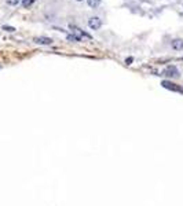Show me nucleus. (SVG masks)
Segmentation results:
<instances>
[{
    "mask_svg": "<svg viewBox=\"0 0 183 206\" xmlns=\"http://www.w3.org/2000/svg\"><path fill=\"white\" fill-rule=\"evenodd\" d=\"M88 26H90L92 30H98V29L102 26L101 18H99V17H91V18L88 19Z\"/></svg>",
    "mask_w": 183,
    "mask_h": 206,
    "instance_id": "1",
    "label": "nucleus"
},
{
    "mask_svg": "<svg viewBox=\"0 0 183 206\" xmlns=\"http://www.w3.org/2000/svg\"><path fill=\"white\" fill-rule=\"evenodd\" d=\"M163 74L167 77H179V70L176 69V66H168L163 72Z\"/></svg>",
    "mask_w": 183,
    "mask_h": 206,
    "instance_id": "2",
    "label": "nucleus"
},
{
    "mask_svg": "<svg viewBox=\"0 0 183 206\" xmlns=\"http://www.w3.org/2000/svg\"><path fill=\"white\" fill-rule=\"evenodd\" d=\"M161 85H163L164 88H167V89H171V91H175V92H182L183 93V88L178 87L176 84H173V82H169V81H163L161 82Z\"/></svg>",
    "mask_w": 183,
    "mask_h": 206,
    "instance_id": "3",
    "label": "nucleus"
},
{
    "mask_svg": "<svg viewBox=\"0 0 183 206\" xmlns=\"http://www.w3.org/2000/svg\"><path fill=\"white\" fill-rule=\"evenodd\" d=\"M33 41L36 44H41V46H50L52 43V39H50V37H35Z\"/></svg>",
    "mask_w": 183,
    "mask_h": 206,
    "instance_id": "4",
    "label": "nucleus"
},
{
    "mask_svg": "<svg viewBox=\"0 0 183 206\" xmlns=\"http://www.w3.org/2000/svg\"><path fill=\"white\" fill-rule=\"evenodd\" d=\"M171 46H172V48L176 50V51H182V50H183V40H182V39H175V40H172Z\"/></svg>",
    "mask_w": 183,
    "mask_h": 206,
    "instance_id": "5",
    "label": "nucleus"
},
{
    "mask_svg": "<svg viewBox=\"0 0 183 206\" xmlns=\"http://www.w3.org/2000/svg\"><path fill=\"white\" fill-rule=\"evenodd\" d=\"M101 2H102V0H87L88 6H90L91 8H96L99 4H101Z\"/></svg>",
    "mask_w": 183,
    "mask_h": 206,
    "instance_id": "6",
    "label": "nucleus"
},
{
    "mask_svg": "<svg viewBox=\"0 0 183 206\" xmlns=\"http://www.w3.org/2000/svg\"><path fill=\"white\" fill-rule=\"evenodd\" d=\"M67 40H70V41H80V37H77V36H75V34H69L67 36Z\"/></svg>",
    "mask_w": 183,
    "mask_h": 206,
    "instance_id": "7",
    "label": "nucleus"
},
{
    "mask_svg": "<svg viewBox=\"0 0 183 206\" xmlns=\"http://www.w3.org/2000/svg\"><path fill=\"white\" fill-rule=\"evenodd\" d=\"M32 3H33V0H22V6H23V7H29Z\"/></svg>",
    "mask_w": 183,
    "mask_h": 206,
    "instance_id": "8",
    "label": "nucleus"
},
{
    "mask_svg": "<svg viewBox=\"0 0 183 206\" xmlns=\"http://www.w3.org/2000/svg\"><path fill=\"white\" fill-rule=\"evenodd\" d=\"M3 30H6V32H14V30H15V28H13V26H7V25H4V26H3Z\"/></svg>",
    "mask_w": 183,
    "mask_h": 206,
    "instance_id": "9",
    "label": "nucleus"
},
{
    "mask_svg": "<svg viewBox=\"0 0 183 206\" xmlns=\"http://www.w3.org/2000/svg\"><path fill=\"white\" fill-rule=\"evenodd\" d=\"M7 2V4H10V6H17L19 3V0H6Z\"/></svg>",
    "mask_w": 183,
    "mask_h": 206,
    "instance_id": "10",
    "label": "nucleus"
},
{
    "mask_svg": "<svg viewBox=\"0 0 183 206\" xmlns=\"http://www.w3.org/2000/svg\"><path fill=\"white\" fill-rule=\"evenodd\" d=\"M132 61H134L132 58H127V59H125V63H127V65H131V62H132Z\"/></svg>",
    "mask_w": 183,
    "mask_h": 206,
    "instance_id": "11",
    "label": "nucleus"
},
{
    "mask_svg": "<svg viewBox=\"0 0 183 206\" xmlns=\"http://www.w3.org/2000/svg\"><path fill=\"white\" fill-rule=\"evenodd\" d=\"M76 2H83V0H76Z\"/></svg>",
    "mask_w": 183,
    "mask_h": 206,
    "instance_id": "12",
    "label": "nucleus"
}]
</instances>
